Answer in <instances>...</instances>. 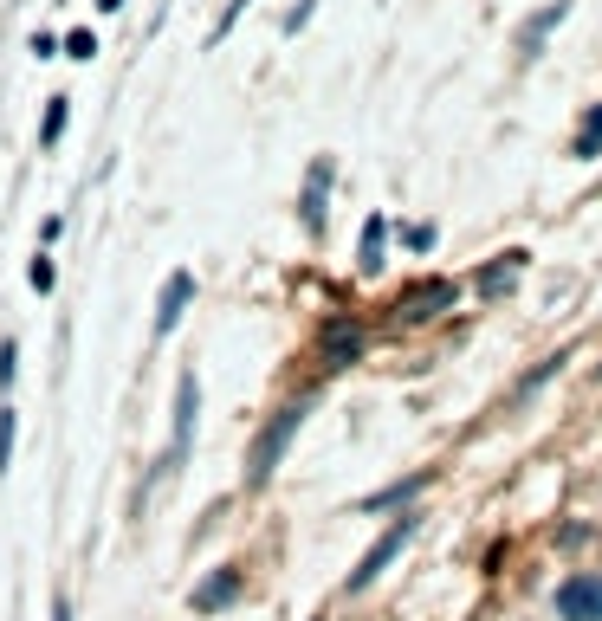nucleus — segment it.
Instances as JSON below:
<instances>
[{
	"instance_id": "f257e3e1",
	"label": "nucleus",
	"mask_w": 602,
	"mask_h": 621,
	"mask_svg": "<svg viewBox=\"0 0 602 621\" xmlns=\"http://www.w3.org/2000/svg\"><path fill=\"white\" fill-rule=\"evenodd\" d=\"M311 408H318V395H298V402H285L279 414H272V427L253 440V453H246V486H266V479L279 473L285 447H292V434L311 421Z\"/></svg>"
},
{
	"instance_id": "f03ea898",
	"label": "nucleus",
	"mask_w": 602,
	"mask_h": 621,
	"mask_svg": "<svg viewBox=\"0 0 602 621\" xmlns=\"http://www.w3.org/2000/svg\"><path fill=\"white\" fill-rule=\"evenodd\" d=\"M415 531H421V518H415V512H402V518H395V524H389V531H382V537H376V544H369V557L357 563V570H350V583H344V589H350V596H363V589H369V583H376V576H382V570H389V563H395V557H402V544H408V537H415Z\"/></svg>"
},
{
	"instance_id": "7ed1b4c3",
	"label": "nucleus",
	"mask_w": 602,
	"mask_h": 621,
	"mask_svg": "<svg viewBox=\"0 0 602 621\" xmlns=\"http://www.w3.org/2000/svg\"><path fill=\"white\" fill-rule=\"evenodd\" d=\"M195 421H201V382H195V369H182V376H175V447H169V460H162L156 473H175V466L188 460V447H195Z\"/></svg>"
},
{
	"instance_id": "20e7f679",
	"label": "nucleus",
	"mask_w": 602,
	"mask_h": 621,
	"mask_svg": "<svg viewBox=\"0 0 602 621\" xmlns=\"http://www.w3.org/2000/svg\"><path fill=\"white\" fill-rule=\"evenodd\" d=\"M557 621H602V570L557 583Z\"/></svg>"
},
{
	"instance_id": "39448f33",
	"label": "nucleus",
	"mask_w": 602,
	"mask_h": 621,
	"mask_svg": "<svg viewBox=\"0 0 602 621\" xmlns=\"http://www.w3.org/2000/svg\"><path fill=\"white\" fill-rule=\"evenodd\" d=\"M188 298H195V272H169V285H162V298H156V337H169V330L182 324Z\"/></svg>"
},
{
	"instance_id": "423d86ee",
	"label": "nucleus",
	"mask_w": 602,
	"mask_h": 621,
	"mask_svg": "<svg viewBox=\"0 0 602 621\" xmlns=\"http://www.w3.org/2000/svg\"><path fill=\"white\" fill-rule=\"evenodd\" d=\"M331 162H311V175H305V195H298V220H305V233H318L324 227V195H331Z\"/></svg>"
},
{
	"instance_id": "0eeeda50",
	"label": "nucleus",
	"mask_w": 602,
	"mask_h": 621,
	"mask_svg": "<svg viewBox=\"0 0 602 621\" xmlns=\"http://www.w3.org/2000/svg\"><path fill=\"white\" fill-rule=\"evenodd\" d=\"M454 305V285L447 279H434V285H415V292H402V324H421V317H434V311H447Z\"/></svg>"
},
{
	"instance_id": "6e6552de",
	"label": "nucleus",
	"mask_w": 602,
	"mask_h": 621,
	"mask_svg": "<svg viewBox=\"0 0 602 621\" xmlns=\"http://www.w3.org/2000/svg\"><path fill=\"white\" fill-rule=\"evenodd\" d=\"M234 596H240V570L227 563V570H214L208 583H195V596H188V602H195V615H214V609H227Z\"/></svg>"
},
{
	"instance_id": "1a4fd4ad",
	"label": "nucleus",
	"mask_w": 602,
	"mask_h": 621,
	"mask_svg": "<svg viewBox=\"0 0 602 621\" xmlns=\"http://www.w3.org/2000/svg\"><path fill=\"white\" fill-rule=\"evenodd\" d=\"M357 356H363V330L337 317V324L324 330V369H350V363H357Z\"/></svg>"
},
{
	"instance_id": "9d476101",
	"label": "nucleus",
	"mask_w": 602,
	"mask_h": 621,
	"mask_svg": "<svg viewBox=\"0 0 602 621\" xmlns=\"http://www.w3.org/2000/svg\"><path fill=\"white\" fill-rule=\"evenodd\" d=\"M564 13H570V0H551V7H544L538 20H525V26H518V52H525V59H538L544 39H551L557 26H564Z\"/></svg>"
},
{
	"instance_id": "9b49d317",
	"label": "nucleus",
	"mask_w": 602,
	"mask_h": 621,
	"mask_svg": "<svg viewBox=\"0 0 602 621\" xmlns=\"http://www.w3.org/2000/svg\"><path fill=\"white\" fill-rule=\"evenodd\" d=\"M525 266H531V259H525V253L512 246V253H499V259H492V266H486V272H480L473 285H480V298H505V292H512V279H518Z\"/></svg>"
},
{
	"instance_id": "f8f14e48",
	"label": "nucleus",
	"mask_w": 602,
	"mask_h": 621,
	"mask_svg": "<svg viewBox=\"0 0 602 621\" xmlns=\"http://www.w3.org/2000/svg\"><path fill=\"white\" fill-rule=\"evenodd\" d=\"M382 259H389V220H382V214H369V220H363V246H357V266H363V272H376Z\"/></svg>"
},
{
	"instance_id": "ddd939ff",
	"label": "nucleus",
	"mask_w": 602,
	"mask_h": 621,
	"mask_svg": "<svg viewBox=\"0 0 602 621\" xmlns=\"http://www.w3.org/2000/svg\"><path fill=\"white\" fill-rule=\"evenodd\" d=\"M421 486H428V473H408L402 486H389V492H376V499H363V512H395V505H408Z\"/></svg>"
},
{
	"instance_id": "4468645a",
	"label": "nucleus",
	"mask_w": 602,
	"mask_h": 621,
	"mask_svg": "<svg viewBox=\"0 0 602 621\" xmlns=\"http://www.w3.org/2000/svg\"><path fill=\"white\" fill-rule=\"evenodd\" d=\"M577 156H583V162L602 156V104H590V117H583V130H577Z\"/></svg>"
},
{
	"instance_id": "2eb2a0df",
	"label": "nucleus",
	"mask_w": 602,
	"mask_h": 621,
	"mask_svg": "<svg viewBox=\"0 0 602 621\" xmlns=\"http://www.w3.org/2000/svg\"><path fill=\"white\" fill-rule=\"evenodd\" d=\"M59 130H65V98H52L46 104V123H39V143L52 149V143H59Z\"/></svg>"
},
{
	"instance_id": "dca6fc26",
	"label": "nucleus",
	"mask_w": 602,
	"mask_h": 621,
	"mask_svg": "<svg viewBox=\"0 0 602 621\" xmlns=\"http://www.w3.org/2000/svg\"><path fill=\"white\" fill-rule=\"evenodd\" d=\"M402 240L415 246V253H434V240H441V233H434V220H428V227H402Z\"/></svg>"
},
{
	"instance_id": "f3484780",
	"label": "nucleus",
	"mask_w": 602,
	"mask_h": 621,
	"mask_svg": "<svg viewBox=\"0 0 602 621\" xmlns=\"http://www.w3.org/2000/svg\"><path fill=\"white\" fill-rule=\"evenodd\" d=\"M13 369H20V343H0V389H7V382H13Z\"/></svg>"
},
{
	"instance_id": "a211bd4d",
	"label": "nucleus",
	"mask_w": 602,
	"mask_h": 621,
	"mask_svg": "<svg viewBox=\"0 0 602 621\" xmlns=\"http://www.w3.org/2000/svg\"><path fill=\"white\" fill-rule=\"evenodd\" d=\"M13 460V408H0V473H7Z\"/></svg>"
},
{
	"instance_id": "6ab92c4d",
	"label": "nucleus",
	"mask_w": 602,
	"mask_h": 621,
	"mask_svg": "<svg viewBox=\"0 0 602 621\" xmlns=\"http://www.w3.org/2000/svg\"><path fill=\"white\" fill-rule=\"evenodd\" d=\"M91 52H98V39H91V33H72V39H65V59H91Z\"/></svg>"
},
{
	"instance_id": "aec40b11",
	"label": "nucleus",
	"mask_w": 602,
	"mask_h": 621,
	"mask_svg": "<svg viewBox=\"0 0 602 621\" xmlns=\"http://www.w3.org/2000/svg\"><path fill=\"white\" fill-rule=\"evenodd\" d=\"M26 279H33V292H52V259H33V266H26Z\"/></svg>"
},
{
	"instance_id": "412c9836",
	"label": "nucleus",
	"mask_w": 602,
	"mask_h": 621,
	"mask_svg": "<svg viewBox=\"0 0 602 621\" xmlns=\"http://www.w3.org/2000/svg\"><path fill=\"white\" fill-rule=\"evenodd\" d=\"M311 7H318V0H298V7H292V20H285V33H298V26L311 20Z\"/></svg>"
},
{
	"instance_id": "4be33fe9",
	"label": "nucleus",
	"mask_w": 602,
	"mask_h": 621,
	"mask_svg": "<svg viewBox=\"0 0 602 621\" xmlns=\"http://www.w3.org/2000/svg\"><path fill=\"white\" fill-rule=\"evenodd\" d=\"M52 621H72V609H65V602H59V609H52Z\"/></svg>"
},
{
	"instance_id": "5701e85b",
	"label": "nucleus",
	"mask_w": 602,
	"mask_h": 621,
	"mask_svg": "<svg viewBox=\"0 0 602 621\" xmlns=\"http://www.w3.org/2000/svg\"><path fill=\"white\" fill-rule=\"evenodd\" d=\"M98 7H104V13H117V7H123V0H98Z\"/></svg>"
}]
</instances>
